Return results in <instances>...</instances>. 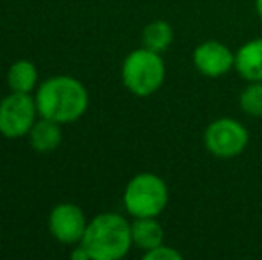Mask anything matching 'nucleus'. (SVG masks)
<instances>
[{
  "label": "nucleus",
  "instance_id": "7",
  "mask_svg": "<svg viewBox=\"0 0 262 260\" xmlns=\"http://www.w3.org/2000/svg\"><path fill=\"white\" fill-rule=\"evenodd\" d=\"M82 208L75 203H59L49 216V232L62 244H79L88 228Z\"/></svg>",
  "mask_w": 262,
  "mask_h": 260
},
{
  "label": "nucleus",
  "instance_id": "14",
  "mask_svg": "<svg viewBox=\"0 0 262 260\" xmlns=\"http://www.w3.org/2000/svg\"><path fill=\"white\" fill-rule=\"evenodd\" d=\"M239 107L245 114L262 118V82H250L239 94Z\"/></svg>",
  "mask_w": 262,
  "mask_h": 260
},
{
  "label": "nucleus",
  "instance_id": "2",
  "mask_svg": "<svg viewBox=\"0 0 262 260\" xmlns=\"http://www.w3.org/2000/svg\"><path fill=\"white\" fill-rule=\"evenodd\" d=\"M91 260H120L132 248V225L116 212L98 214L88 223L80 241Z\"/></svg>",
  "mask_w": 262,
  "mask_h": 260
},
{
  "label": "nucleus",
  "instance_id": "15",
  "mask_svg": "<svg viewBox=\"0 0 262 260\" xmlns=\"http://www.w3.org/2000/svg\"><path fill=\"white\" fill-rule=\"evenodd\" d=\"M145 260H182V253L179 250L171 246H166L164 243L159 244V246L152 248V250L145 251L143 253Z\"/></svg>",
  "mask_w": 262,
  "mask_h": 260
},
{
  "label": "nucleus",
  "instance_id": "12",
  "mask_svg": "<svg viewBox=\"0 0 262 260\" xmlns=\"http://www.w3.org/2000/svg\"><path fill=\"white\" fill-rule=\"evenodd\" d=\"M38 68L27 59L14 61L7 69V86L14 93H32L38 86Z\"/></svg>",
  "mask_w": 262,
  "mask_h": 260
},
{
  "label": "nucleus",
  "instance_id": "10",
  "mask_svg": "<svg viewBox=\"0 0 262 260\" xmlns=\"http://www.w3.org/2000/svg\"><path fill=\"white\" fill-rule=\"evenodd\" d=\"M29 141L31 146L39 153H49L59 148L62 141V130L61 123L54 122L49 118H39L32 125L31 132H29Z\"/></svg>",
  "mask_w": 262,
  "mask_h": 260
},
{
  "label": "nucleus",
  "instance_id": "4",
  "mask_svg": "<svg viewBox=\"0 0 262 260\" xmlns=\"http://www.w3.org/2000/svg\"><path fill=\"white\" fill-rule=\"evenodd\" d=\"M169 200L168 185L156 173H138L123 191L125 210L132 218H157Z\"/></svg>",
  "mask_w": 262,
  "mask_h": 260
},
{
  "label": "nucleus",
  "instance_id": "1",
  "mask_svg": "<svg viewBox=\"0 0 262 260\" xmlns=\"http://www.w3.org/2000/svg\"><path fill=\"white\" fill-rule=\"evenodd\" d=\"M36 105L43 118L61 123H73L84 116L90 105L88 89L72 75H55L39 84L36 91Z\"/></svg>",
  "mask_w": 262,
  "mask_h": 260
},
{
  "label": "nucleus",
  "instance_id": "13",
  "mask_svg": "<svg viewBox=\"0 0 262 260\" xmlns=\"http://www.w3.org/2000/svg\"><path fill=\"white\" fill-rule=\"evenodd\" d=\"M173 27L166 20H154L143 29V46L162 54L169 49L173 43Z\"/></svg>",
  "mask_w": 262,
  "mask_h": 260
},
{
  "label": "nucleus",
  "instance_id": "3",
  "mask_svg": "<svg viewBox=\"0 0 262 260\" xmlns=\"http://www.w3.org/2000/svg\"><path fill=\"white\" fill-rule=\"evenodd\" d=\"M166 79V66L161 54L148 49L132 50L121 64L123 86L136 97H150L162 87Z\"/></svg>",
  "mask_w": 262,
  "mask_h": 260
},
{
  "label": "nucleus",
  "instance_id": "16",
  "mask_svg": "<svg viewBox=\"0 0 262 260\" xmlns=\"http://www.w3.org/2000/svg\"><path fill=\"white\" fill-rule=\"evenodd\" d=\"M73 260H91V255L88 253V250L79 243V246H75V250L72 251Z\"/></svg>",
  "mask_w": 262,
  "mask_h": 260
},
{
  "label": "nucleus",
  "instance_id": "8",
  "mask_svg": "<svg viewBox=\"0 0 262 260\" xmlns=\"http://www.w3.org/2000/svg\"><path fill=\"white\" fill-rule=\"evenodd\" d=\"M194 68L209 79H217L230 72L235 66V54L225 43L209 39L194 49L193 52Z\"/></svg>",
  "mask_w": 262,
  "mask_h": 260
},
{
  "label": "nucleus",
  "instance_id": "6",
  "mask_svg": "<svg viewBox=\"0 0 262 260\" xmlns=\"http://www.w3.org/2000/svg\"><path fill=\"white\" fill-rule=\"evenodd\" d=\"M38 114L36 98H32L31 93L11 91V94L0 102V134L7 139L25 137L36 123Z\"/></svg>",
  "mask_w": 262,
  "mask_h": 260
},
{
  "label": "nucleus",
  "instance_id": "5",
  "mask_svg": "<svg viewBox=\"0 0 262 260\" xmlns=\"http://www.w3.org/2000/svg\"><path fill=\"white\" fill-rule=\"evenodd\" d=\"M250 143V134L241 122L234 118H217L204 132V145L217 159H234L241 155Z\"/></svg>",
  "mask_w": 262,
  "mask_h": 260
},
{
  "label": "nucleus",
  "instance_id": "9",
  "mask_svg": "<svg viewBox=\"0 0 262 260\" xmlns=\"http://www.w3.org/2000/svg\"><path fill=\"white\" fill-rule=\"evenodd\" d=\"M234 69L248 82H262V38L250 39L239 46Z\"/></svg>",
  "mask_w": 262,
  "mask_h": 260
},
{
  "label": "nucleus",
  "instance_id": "17",
  "mask_svg": "<svg viewBox=\"0 0 262 260\" xmlns=\"http://www.w3.org/2000/svg\"><path fill=\"white\" fill-rule=\"evenodd\" d=\"M255 11L259 14V18L262 20V0H255Z\"/></svg>",
  "mask_w": 262,
  "mask_h": 260
},
{
  "label": "nucleus",
  "instance_id": "11",
  "mask_svg": "<svg viewBox=\"0 0 262 260\" xmlns=\"http://www.w3.org/2000/svg\"><path fill=\"white\" fill-rule=\"evenodd\" d=\"M132 225V243L136 248L148 251L164 243V230L156 218H134Z\"/></svg>",
  "mask_w": 262,
  "mask_h": 260
}]
</instances>
